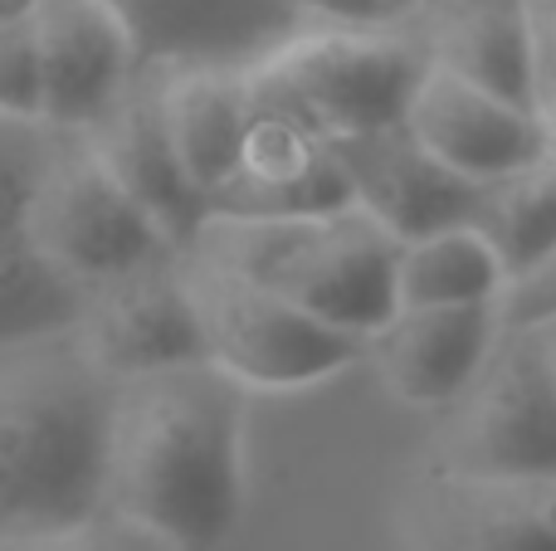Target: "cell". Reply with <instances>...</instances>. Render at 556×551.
Here are the masks:
<instances>
[{
    "instance_id": "obj_1",
    "label": "cell",
    "mask_w": 556,
    "mask_h": 551,
    "mask_svg": "<svg viewBox=\"0 0 556 551\" xmlns=\"http://www.w3.org/2000/svg\"><path fill=\"white\" fill-rule=\"evenodd\" d=\"M250 396L215 361L147 371L117 386L108 513L176 551H220L244 517Z\"/></svg>"
},
{
    "instance_id": "obj_2",
    "label": "cell",
    "mask_w": 556,
    "mask_h": 551,
    "mask_svg": "<svg viewBox=\"0 0 556 551\" xmlns=\"http://www.w3.org/2000/svg\"><path fill=\"white\" fill-rule=\"evenodd\" d=\"M123 381L78 332L0 357V537H35L108 513Z\"/></svg>"
},
{
    "instance_id": "obj_3",
    "label": "cell",
    "mask_w": 556,
    "mask_h": 551,
    "mask_svg": "<svg viewBox=\"0 0 556 551\" xmlns=\"http://www.w3.org/2000/svg\"><path fill=\"white\" fill-rule=\"evenodd\" d=\"M191 249L250 273L254 283L283 293L313 318L346 332H381L395 318V259L401 240L366 205L323 215H278V220H235L211 215Z\"/></svg>"
},
{
    "instance_id": "obj_4",
    "label": "cell",
    "mask_w": 556,
    "mask_h": 551,
    "mask_svg": "<svg viewBox=\"0 0 556 551\" xmlns=\"http://www.w3.org/2000/svg\"><path fill=\"white\" fill-rule=\"evenodd\" d=\"M244 68L254 103L298 117L327 142H342L405 123L415 88L430 74V54L405 25L307 20Z\"/></svg>"
},
{
    "instance_id": "obj_5",
    "label": "cell",
    "mask_w": 556,
    "mask_h": 551,
    "mask_svg": "<svg viewBox=\"0 0 556 551\" xmlns=\"http://www.w3.org/2000/svg\"><path fill=\"white\" fill-rule=\"evenodd\" d=\"M186 279H191L195 312H201L205 342H211V361L250 390L317 386V381H332L337 371H346L352 361H362L371 347V337L313 318L283 293L264 289L250 273L201 249H186Z\"/></svg>"
},
{
    "instance_id": "obj_6",
    "label": "cell",
    "mask_w": 556,
    "mask_h": 551,
    "mask_svg": "<svg viewBox=\"0 0 556 551\" xmlns=\"http://www.w3.org/2000/svg\"><path fill=\"white\" fill-rule=\"evenodd\" d=\"M0 230H10V225H0ZM20 230L35 234L39 249H49L84 283L113 279V273L176 249L172 234L152 220V210L108 171L88 132L64 137Z\"/></svg>"
},
{
    "instance_id": "obj_7",
    "label": "cell",
    "mask_w": 556,
    "mask_h": 551,
    "mask_svg": "<svg viewBox=\"0 0 556 551\" xmlns=\"http://www.w3.org/2000/svg\"><path fill=\"white\" fill-rule=\"evenodd\" d=\"M440 415V464L469 474H556V367L532 332L503 328L479 381Z\"/></svg>"
},
{
    "instance_id": "obj_8",
    "label": "cell",
    "mask_w": 556,
    "mask_h": 551,
    "mask_svg": "<svg viewBox=\"0 0 556 551\" xmlns=\"http://www.w3.org/2000/svg\"><path fill=\"white\" fill-rule=\"evenodd\" d=\"M410 551H556V474H469L430 459L401 498Z\"/></svg>"
},
{
    "instance_id": "obj_9",
    "label": "cell",
    "mask_w": 556,
    "mask_h": 551,
    "mask_svg": "<svg viewBox=\"0 0 556 551\" xmlns=\"http://www.w3.org/2000/svg\"><path fill=\"white\" fill-rule=\"evenodd\" d=\"M78 337L117 381L186 367V361H211V342H205L191 279H186V249L156 254L137 269L88 283Z\"/></svg>"
},
{
    "instance_id": "obj_10",
    "label": "cell",
    "mask_w": 556,
    "mask_h": 551,
    "mask_svg": "<svg viewBox=\"0 0 556 551\" xmlns=\"http://www.w3.org/2000/svg\"><path fill=\"white\" fill-rule=\"evenodd\" d=\"M45 64V123L88 132L142 74V49L113 0H39L29 15Z\"/></svg>"
},
{
    "instance_id": "obj_11",
    "label": "cell",
    "mask_w": 556,
    "mask_h": 551,
    "mask_svg": "<svg viewBox=\"0 0 556 551\" xmlns=\"http://www.w3.org/2000/svg\"><path fill=\"white\" fill-rule=\"evenodd\" d=\"M503 337L498 303H450V308H395L381 332H371L366 357L401 406L450 410L489 367Z\"/></svg>"
},
{
    "instance_id": "obj_12",
    "label": "cell",
    "mask_w": 556,
    "mask_h": 551,
    "mask_svg": "<svg viewBox=\"0 0 556 551\" xmlns=\"http://www.w3.org/2000/svg\"><path fill=\"white\" fill-rule=\"evenodd\" d=\"M332 146L346 166L356 205H366L395 240H420L444 225H464L479 210L483 181H469L450 162H440L410 132V123L342 137Z\"/></svg>"
},
{
    "instance_id": "obj_13",
    "label": "cell",
    "mask_w": 556,
    "mask_h": 551,
    "mask_svg": "<svg viewBox=\"0 0 556 551\" xmlns=\"http://www.w3.org/2000/svg\"><path fill=\"white\" fill-rule=\"evenodd\" d=\"M342 205H356V195L337 146L298 117L254 103L244 156L230 181L211 195V215L278 220V215H323Z\"/></svg>"
},
{
    "instance_id": "obj_14",
    "label": "cell",
    "mask_w": 556,
    "mask_h": 551,
    "mask_svg": "<svg viewBox=\"0 0 556 551\" xmlns=\"http://www.w3.org/2000/svg\"><path fill=\"white\" fill-rule=\"evenodd\" d=\"M405 123L440 162H450L469 181H498L552 156V137L532 107H518L503 93H489L434 64L415 88Z\"/></svg>"
},
{
    "instance_id": "obj_15",
    "label": "cell",
    "mask_w": 556,
    "mask_h": 551,
    "mask_svg": "<svg viewBox=\"0 0 556 551\" xmlns=\"http://www.w3.org/2000/svg\"><path fill=\"white\" fill-rule=\"evenodd\" d=\"M88 142L108 162V171L152 210V220L172 234L176 249H191L201 225L211 220V201L191 181L181 152L166 127L162 103V68L147 64L137 84L113 103V113L98 127H88Z\"/></svg>"
},
{
    "instance_id": "obj_16",
    "label": "cell",
    "mask_w": 556,
    "mask_h": 551,
    "mask_svg": "<svg viewBox=\"0 0 556 551\" xmlns=\"http://www.w3.org/2000/svg\"><path fill=\"white\" fill-rule=\"evenodd\" d=\"M405 29L434 68L538 113V0H415Z\"/></svg>"
},
{
    "instance_id": "obj_17",
    "label": "cell",
    "mask_w": 556,
    "mask_h": 551,
    "mask_svg": "<svg viewBox=\"0 0 556 551\" xmlns=\"http://www.w3.org/2000/svg\"><path fill=\"white\" fill-rule=\"evenodd\" d=\"M142 64H254L307 25L298 0H113Z\"/></svg>"
},
{
    "instance_id": "obj_18",
    "label": "cell",
    "mask_w": 556,
    "mask_h": 551,
    "mask_svg": "<svg viewBox=\"0 0 556 551\" xmlns=\"http://www.w3.org/2000/svg\"><path fill=\"white\" fill-rule=\"evenodd\" d=\"M166 127L191 181L211 201L240 166L254 123V88L244 64H156Z\"/></svg>"
},
{
    "instance_id": "obj_19",
    "label": "cell",
    "mask_w": 556,
    "mask_h": 551,
    "mask_svg": "<svg viewBox=\"0 0 556 551\" xmlns=\"http://www.w3.org/2000/svg\"><path fill=\"white\" fill-rule=\"evenodd\" d=\"M508 289L498 249L473 220L444 225L420 240H401L395 298L401 308H450V303H498Z\"/></svg>"
},
{
    "instance_id": "obj_20",
    "label": "cell",
    "mask_w": 556,
    "mask_h": 551,
    "mask_svg": "<svg viewBox=\"0 0 556 551\" xmlns=\"http://www.w3.org/2000/svg\"><path fill=\"white\" fill-rule=\"evenodd\" d=\"M5 254H0V293H5V322H0V342H35L59 337V332H78L88 308V283L68 273L49 249H39L35 234L10 225L0 230Z\"/></svg>"
},
{
    "instance_id": "obj_21",
    "label": "cell",
    "mask_w": 556,
    "mask_h": 551,
    "mask_svg": "<svg viewBox=\"0 0 556 551\" xmlns=\"http://www.w3.org/2000/svg\"><path fill=\"white\" fill-rule=\"evenodd\" d=\"M473 225L498 249L508 279L528 273L556 244V156H542L498 181H483Z\"/></svg>"
},
{
    "instance_id": "obj_22",
    "label": "cell",
    "mask_w": 556,
    "mask_h": 551,
    "mask_svg": "<svg viewBox=\"0 0 556 551\" xmlns=\"http://www.w3.org/2000/svg\"><path fill=\"white\" fill-rule=\"evenodd\" d=\"M0 551H176L156 533L137 527L123 513H98L78 527H59V533L35 537H0Z\"/></svg>"
},
{
    "instance_id": "obj_23",
    "label": "cell",
    "mask_w": 556,
    "mask_h": 551,
    "mask_svg": "<svg viewBox=\"0 0 556 551\" xmlns=\"http://www.w3.org/2000/svg\"><path fill=\"white\" fill-rule=\"evenodd\" d=\"M0 117H45V64L29 20L0 25Z\"/></svg>"
},
{
    "instance_id": "obj_24",
    "label": "cell",
    "mask_w": 556,
    "mask_h": 551,
    "mask_svg": "<svg viewBox=\"0 0 556 551\" xmlns=\"http://www.w3.org/2000/svg\"><path fill=\"white\" fill-rule=\"evenodd\" d=\"M498 312H503V328L508 332H532L556 318V244L528 273L508 279V289H503V298H498Z\"/></svg>"
},
{
    "instance_id": "obj_25",
    "label": "cell",
    "mask_w": 556,
    "mask_h": 551,
    "mask_svg": "<svg viewBox=\"0 0 556 551\" xmlns=\"http://www.w3.org/2000/svg\"><path fill=\"white\" fill-rule=\"evenodd\" d=\"M307 20H337V25H405L415 0H298Z\"/></svg>"
},
{
    "instance_id": "obj_26",
    "label": "cell",
    "mask_w": 556,
    "mask_h": 551,
    "mask_svg": "<svg viewBox=\"0 0 556 551\" xmlns=\"http://www.w3.org/2000/svg\"><path fill=\"white\" fill-rule=\"evenodd\" d=\"M538 117L556 156V0H538Z\"/></svg>"
},
{
    "instance_id": "obj_27",
    "label": "cell",
    "mask_w": 556,
    "mask_h": 551,
    "mask_svg": "<svg viewBox=\"0 0 556 551\" xmlns=\"http://www.w3.org/2000/svg\"><path fill=\"white\" fill-rule=\"evenodd\" d=\"M39 10V0H0V25H25Z\"/></svg>"
},
{
    "instance_id": "obj_28",
    "label": "cell",
    "mask_w": 556,
    "mask_h": 551,
    "mask_svg": "<svg viewBox=\"0 0 556 551\" xmlns=\"http://www.w3.org/2000/svg\"><path fill=\"white\" fill-rule=\"evenodd\" d=\"M532 337H538V347L552 357V367H556V318L552 322H542V328H532Z\"/></svg>"
}]
</instances>
